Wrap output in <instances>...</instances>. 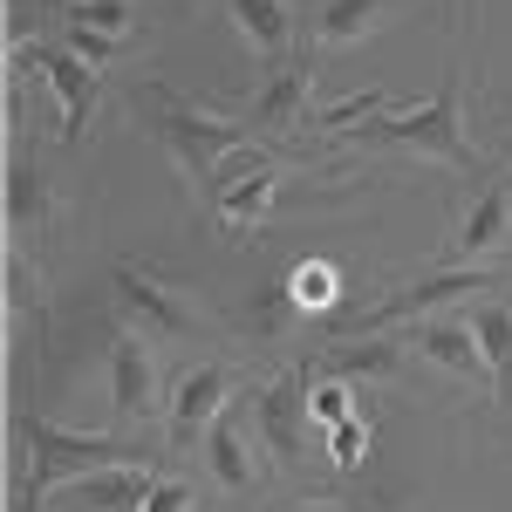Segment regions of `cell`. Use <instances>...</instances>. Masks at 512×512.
I'll list each match as a JSON object with an SVG mask.
<instances>
[{
    "mask_svg": "<svg viewBox=\"0 0 512 512\" xmlns=\"http://www.w3.org/2000/svg\"><path fill=\"white\" fill-rule=\"evenodd\" d=\"M130 110H137V123L151 130V144H158L164 158H171V171L192 185V192H212V171L233 158L239 144L253 137V130H239V123L212 117L205 103H192V96H178L171 82H137V96H130Z\"/></svg>",
    "mask_w": 512,
    "mask_h": 512,
    "instance_id": "6da1fadb",
    "label": "cell"
},
{
    "mask_svg": "<svg viewBox=\"0 0 512 512\" xmlns=\"http://www.w3.org/2000/svg\"><path fill=\"white\" fill-rule=\"evenodd\" d=\"M349 144H369V151H403V158L444 164V171H472V137H465V69H451L444 89L417 110H396V117L355 130Z\"/></svg>",
    "mask_w": 512,
    "mask_h": 512,
    "instance_id": "7a4b0ae2",
    "label": "cell"
},
{
    "mask_svg": "<svg viewBox=\"0 0 512 512\" xmlns=\"http://www.w3.org/2000/svg\"><path fill=\"white\" fill-rule=\"evenodd\" d=\"M21 485L28 492H62L69 478H89V472H110V465H137V444H123L110 431H62L48 417H21Z\"/></svg>",
    "mask_w": 512,
    "mask_h": 512,
    "instance_id": "3957f363",
    "label": "cell"
},
{
    "mask_svg": "<svg viewBox=\"0 0 512 512\" xmlns=\"http://www.w3.org/2000/svg\"><path fill=\"white\" fill-rule=\"evenodd\" d=\"M308 390H315V376H308V362H294V369L267 376L260 390L246 396L253 403V437H260V451L274 458L280 472L315 465V444H328V431H321L315 410H308Z\"/></svg>",
    "mask_w": 512,
    "mask_h": 512,
    "instance_id": "277c9868",
    "label": "cell"
},
{
    "mask_svg": "<svg viewBox=\"0 0 512 512\" xmlns=\"http://www.w3.org/2000/svg\"><path fill=\"white\" fill-rule=\"evenodd\" d=\"M110 294H117V315L130 321L144 342H158V349L205 342V328H212V321L198 315V308L158 274V267H144V260H117V274H110Z\"/></svg>",
    "mask_w": 512,
    "mask_h": 512,
    "instance_id": "5b68a950",
    "label": "cell"
},
{
    "mask_svg": "<svg viewBox=\"0 0 512 512\" xmlns=\"http://www.w3.org/2000/svg\"><path fill=\"white\" fill-rule=\"evenodd\" d=\"M512 267H437V274H417L410 287H396L390 301H376V308H362V315H349L342 328L349 335H383V328H396V321H424L431 308H451V301H465V294H506Z\"/></svg>",
    "mask_w": 512,
    "mask_h": 512,
    "instance_id": "8992f818",
    "label": "cell"
},
{
    "mask_svg": "<svg viewBox=\"0 0 512 512\" xmlns=\"http://www.w3.org/2000/svg\"><path fill=\"white\" fill-rule=\"evenodd\" d=\"M239 396V369L233 362H219V355H205V362H192L185 376H178V390H171V403H164V431H171V451H198L205 444V431L233 410Z\"/></svg>",
    "mask_w": 512,
    "mask_h": 512,
    "instance_id": "52a82bcc",
    "label": "cell"
},
{
    "mask_svg": "<svg viewBox=\"0 0 512 512\" xmlns=\"http://www.w3.org/2000/svg\"><path fill=\"white\" fill-rule=\"evenodd\" d=\"M14 62H21V69H41V82H48L55 103H62V144H82L89 123H96V110H103V69H89L69 41H35V48H21Z\"/></svg>",
    "mask_w": 512,
    "mask_h": 512,
    "instance_id": "ba28073f",
    "label": "cell"
},
{
    "mask_svg": "<svg viewBox=\"0 0 512 512\" xmlns=\"http://www.w3.org/2000/svg\"><path fill=\"white\" fill-rule=\"evenodd\" d=\"M55 233H62V192H55V178L35 158L14 151L7 158V246L14 253H35Z\"/></svg>",
    "mask_w": 512,
    "mask_h": 512,
    "instance_id": "9c48e42d",
    "label": "cell"
},
{
    "mask_svg": "<svg viewBox=\"0 0 512 512\" xmlns=\"http://www.w3.org/2000/svg\"><path fill=\"white\" fill-rule=\"evenodd\" d=\"M198 458H205V478L219 485V492H233V499H246V492H260V437H253V403H233L212 431H205V444H198Z\"/></svg>",
    "mask_w": 512,
    "mask_h": 512,
    "instance_id": "30bf717a",
    "label": "cell"
},
{
    "mask_svg": "<svg viewBox=\"0 0 512 512\" xmlns=\"http://www.w3.org/2000/svg\"><path fill=\"white\" fill-rule=\"evenodd\" d=\"M246 123H253V130H274V137L315 123V55H308V48L287 55V62H274V76L260 82L253 103H246Z\"/></svg>",
    "mask_w": 512,
    "mask_h": 512,
    "instance_id": "8fae6325",
    "label": "cell"
},
{
    "mask_svg": "<svg viewBox=\"0 0 512 512\" xmlns=\"http://www.w3.org/2000/svg\"><path fill=\"white\" fill-rule=\"evenodd\" d=\"M499 253H512V178L478 185L472 212H465L458 233H451V267H485V260H499Z\"/></svg>",
    "mask_w": 512,
    "mask_h": 512,
    "instance_id": "7c38bea8",
    "label": "cell"
},
{
    "mask_svg": "<svg viewBox=\"0 0 512 512\" xmlns=\"http://www.w3.org/2000/svg\"><path fill=\"white\" fill-rule=\"evenodd\" d=\"M110 403L123 424H144L158 410V342H144L137 328L110 342Z\"/></svg>",
    "mask_w": 512,
    "mask_h": 512,
    "instance_id": "4fadbf2b",
    "label": "cell"
},
{
    "mask_svg": "<svg viewBox=\"0 0 512 512\" xmlns=\"http://www.w3.org/2000/svg\"><path fill=\"white\" fill-rule=\"evenodd\" d=\"M396 7H403V0H308V21H301L308 55H328V48H355V41H369L376 28H390Z\"/></svg>",
    "mask_w": 512,
    "mask_h": 512,
    "instance_id": "5bb4252c",
    "label": "cell"
},
{
    "mask_svg": "<svg viewBox=\"0 0 512 512\" xmlns=\"http://www.w3.org/2000/svg\"><path fill=\"white\" fill-rule=\"evenodd\" d=\"M151 492H158V472L151 465H110V472L69 478L55 499H62V512H144Z\"/></svg>",
    "mask_w": 512,
    "mask_h": 512,
    "instance_id": "9a60e30c",
    "label": "cell"
},
{
    "mask_svg": "<svg viewBox=\"0 0 512 512\" xmlns=\"http://www.w3.org/2000/svg\"><path fill=\"white\" fill-rule=\"evenodd\" d=\"M403 349L390 335H349V342H328L321 355H308V376H335V383H390L403 376Z\"/></svg>",
    "mask_w": 512,
    "mask_h": 512,
    "instance_id": "2e32d148",
    "label": "cell"
},
{
    "mask_svg": "<svg viewBox=\"0 0 512 512\" xmlns=\"http://www.w3.org/2000/svg\"><path fill=\"white\" fill-rule=\"evenodd\" d=\"M410 349L424 355V362H437V369H451L458 383H472V390H492V362H485V349H478L472 321H417V335H410Z\"/></svg>",
    "mask_w": 512,
    "mask_h": 512,
    "instance_id": "e0dca14e",
    "label": "cell"
},
{
    "mask_svg": "<svg viewBox=\"0 0 512 512\" xmlns=\"http://www.w3.org/2000/svg\"><path fill=\"white\" fill-rule=\"evenodd\" d=\"M219 7H226V21L246 35V48L260 62H287L294 55V35H301L294 0H219Z\"/></svg>",
    "mask_w": 512,
    "mask_h": 512,
    "instance_id": "ac0fdd59",
    "label": "cell"
},
{
    "mask_svg": "<svg viewBox=\"0 0 512 512\" xmlns=\"http://www.w3.org/2000/svg\"><path fill=\"white\" fill-rule=\"evenodd\" d=\"M280 192V164H260V171H246L233 178L226 192H212V219L226 226V233H253L260 219H267V205Z\"/></svg>",
    "mask_w": 512,
    "mask_h": 512,
    "instance_id": "d6986e66",
    "label": "cell"
},
{
    "mask_svg": "<svg viewBox=\"0 0 512 512\" xmlns=\"http://www.w3.org/2000/svg\"><path fill=\"white\" fill-rule=\"evenodd\" d=\"M465 321H472L478 349H485V362H492V396L512 403V301H478Z\"/></svg>",
    "mask_w": 512,
    "mask_h": 512,
    "instance_id": "ffe728a7",
    "label": "cell"
},
{
    "mask_svg": "<svg viewBox=\"0 0 512 512\" xmlns=\"http://www.w3.org/2000/svg\"><path fill=\"white\" fill-rule=\"evenodd\" d=\"M62 7V35H103V41H130L137 7L130 0H55Z\"/></svg>",
    "mask_w": 512,
    "mask_h": 512,
    "instance_id": "44dd1931",
    "label": "cell"
},
{
    "mask_svg": "<svg viewBox=\"0 0 512 512\" xmlns=\"http://www.w3.org/2000/svg\"><path fill=\"white\" fill-rule=\"evenodd\" d=\"M383 117H396L390 89H355V96H342V103L315 110V130L321 137H355V130H369V123H383Z\"/></svg>",
    "mask_w": 512,
    "mask_h": 512,
    "instance_id": "7402d4cb",
    "label": "cell"
},
{
    "mask_svg": "<svg viewBox=\"0 0 512 512\" xmlns=\"http://www.w3.org/2000/svg\"><path fill=\"white\" fill-rule=\"evenodd\" d=\"M287 294H294L301 321L308 315H335V301H342V267H335V260H301V267L287 274Z\"/></svg>",
    "mask_w": 512,
    "mask_h": 512,
    "instance_id": "603a6c76",
    "label": "cell"
},
{
    "mask_svg": "<svg viewBox=\"0 0 512 512\" xmlns=\"http://www.w3.org/2000/svg\"><path fill=\"white\" fill-rule=\"evenodd\" d=\"M369 437H376V417H369V410H355L349 424H335V431H328V465H335V472H362Z\"/></svg>",
    "mask_w": 512,
    "mask_h": 512,
    "instance_id": "cb8c5ba5",
    "label": "cell"
},
{
    "mask_svg": "<svg viewBox=\"0 0 512 512\" xmlns=\"http://www.w3.org/2000/svg\"><path fill=\"white\" fill-rule=\"evenodd\" d=\"M308 410H315L321 431H335V424H349V417H355V390H349V383H335V376H315Z\"/></svg>",
    "mask_w": 512,
    "mask_h": 512,
    "instance_id": "d4e9b609",
    "label": "cell"
},
{
    "mask_svg": "<svg viewBox=\"0 0 512 512\" xmlns=\"http://www.w3.org/2000/svg\"><path fill=\"white\" fill-rule=\"evenodd\" d=\"M253 321H260V335H267V342H280V335L301 321L294 294H287V280H280V287H260V301H253Z\"/></svg>",
    "mask_w": 512,
    "mask_h": 512,
    "instance_id": "484cf974",
    "label": "cell"
},
{
    "mask_svg": "<svg viewBox=\"0 0 512 512\" xmlns=\"http://www.w3.org/2000/svg\"><path fill=\"white\" fill-rule=\"evenodd\" d=\"M144 512H198V485L192 478H158V492L144 499Z\"/></svg>",
    "mask_w": 512,
    "mask_h": 512,
    "instance_id": "4316f807",
    "label": "cell"
},
{
    "mask_svg": "<svg viewBox=\"0 0 512 512\" xmlns=\"http://www.w3.org/2000/svg\"><path fill=\"white\" fill-rule=\"evenodd\" d=\"M451 28H458V48H472V35H478V0H451Z\"/></svg>",
    "mask_w": 512,
    "mask_h": 512,
    "instance_id": "83f0119b",
    "label": "cell"
},
{
    "mask_svg": "<svg viewBox=\"0 0 512 512\" xmlns=\"http://www.w3.org/2000/svg\"><path fill=\"white\" fill-rule=\"evenodd\" d=\"M14 512H48V499H41V492H28V485H14Z\"/></svg>",
    "mask_w": 512,
    "mask_h": 512,
    "instance_id": "f1b7e54d",
    "label": "cell"
},
{
    "mask_svg": "<svg viewBox=\"0 0 512 512\" xmlns=\"http://www.w3.org/2000/svg\"><path fill=\"white\" fill-rule=\"evenodd\" d=\"M301 512H349V506H342V499H308Z\"/></svg>",
    "mask_w": 512,
    "mask_h": 512,
    "instance_id": "f546056e",
    "label": "cell"
},
{
    "mask_svg": "<svg viewBox=\"0 0 512 512\" xmlns=\"http://www.w3.org/2000/svg\"><path fill=\"white\" fill-rule=\"evenodd\" d=\"M506 164H512V137H506Z\"/></svg>",
    "mask_w": 512,
    "mask_h": 512,
    "instance_id": "4dcf8cb0",
    "label": "cell"
},
{
    "mask_svg": "<svg viewBox=\"0 0 512 512\" xmlns=\"http://www.w3.org/2000/svg\"><path fill=\"white\" fill-rule=\"evenodd\" d=\"M198 512H219V506H198Z\"/></svg>",
    "mask_w": 512,
    "mask_h": 512,
    "instance_id": "1f68e13d",
    "label": "cell"
}]
</instances>
